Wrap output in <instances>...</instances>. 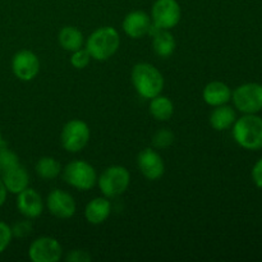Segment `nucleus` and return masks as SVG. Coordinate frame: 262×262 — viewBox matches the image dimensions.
<instances>
[{"mask_svg": "<svg viewBox=\"0 0 262 262\" xmlns=\"http://www.w3.org/2000/svg\"><path fill=\"white\" fill-rule=\"evenodd\" d=\"M130 79L137 94L143 99L151 100L163 92V74L155 66L150 63L136 64L130 73Z\"/></svg>", "mask_w": 262, "mask_h": 262, "instance_id": "f257e3e1", "label": "nucleus"}, {"mask_svg": "<svg viewBox=\"0 0 262 262\" xmlns=\"http://www.w3.org/2000/svg\"><path fill=\"white\" fill-rule=\"evenodd\" d=\"M120 46L119 32L114 27H100L89 36L86 41V50L92 59L105 61L112 58Z\"/></svg>", "mask_w": 262, "mask_h": 262, "instance_id": "f03ea898", "label": "nucleus"}, {"mask_svg": "<svg viewBox=\"0 0 262 262\" xmlns=\"http://www.w3.org/2000/svg\"><path fill=\"white\" fill-rule=\"evenodd\" d=\"M233 138L246 150H261L262 118L257 114H245L238 118L233 124Z\"/></svg>", "mask_w": 262, "mask_h": 262, "instance_id": "7ed1b4c3", "label": "nucleus"}, {"mask_svg": "<svg viewBox=\"0 0 262 262\" xmlns=\"http://www.w3.org/2000/svg\"><path fill=\"white\" fill-rule=\"evenodd\" d=\"M130 184V174L127 168L120 165H113L105 169L100 177H97V186L100 191L107 199L120 196L128 189Z\"/></svg>", "mask_w": 262, "mask_h": 262, "instance_id": "20e7f679", "label": "nucleus"}, {"mask_svg": "<svg viewBox=\"0 0 262 262\" xmlns=\"http://www.w3.org/2000/svg\"><path fill=\"white\" fill-rule=\"evenodd\" d=\"M232 101L235 109L243 114H257L262 110V84L248 82L232 91Z\"/></svg>", "mask_w": 262, "mask_h": 262, "instance_id": "39448f33", "label": "nucleus"}, {"mask_svg": "<svg viewBox=\"0 0 262 262\" xmlns=\"http://www.w3.org/2000/svg\"><path fill=\"white\" fill-rule=\"evenodd\" d=\"M63 178L67 184L79 191L91 189L97 183V174L94 166L84 160H74L63 169Z\"/></svg>", "mask_w": 262, "mask_h": 262, "instance_id": "423d86ee", "label": "nucleus"}, {"mask_svg": "<svg viewBox=\"0 0 262 262\" xmlns=\"http://www.w3.org/2000/svg\"><path fill=\"white\" fill-rule=\"evenodd\" d=\"M90 136H91V132L86 122L81 119H72L67 122L61 129V146L68 152H79L87 146Z\"/></svg>", "mask_w": 262, "mask_h": 262, "instance_id": "0eeeda50", "label": "nucleus"}, {"mask_svg": "<svg viewBox=\"0 0 262 262\" xmlns=\"http://www.w3.org/2000/svg\"><path fill=\"white\" fill-rule=\"evenodd\" d=\"M182 18V10L177 0H156L151 10L152 26L158 30H169L176 27Z\"/></svg>", "mask_w": 262, "mask_h": 262, "instance_id": "6e6552de", "label": "nucleus"}, {"mask_svg": "<svg viewBox=\"0 0 262 262\" xmlns=\"http://www.w3.org/2000/svg\"><path fill=\"white\" fill-rule=\"evenodd\" d=\"M63 255V248L53 237H40L28 247V257L32 262H58Z\"/></svg>", "mask_w": 262, "mask_h": 262, "instance_id": "1a4fd4ad", "label": "nucleus"}, {"mask_svg": "<svg viewBox=\"0 0 262 262\" xmlns=\"http://www.w3.org/2000/svg\"><path fill=\"white\" fill-rule=\"evenodd\" d=\"M12 71L19 81H32L40 72V60L33 51L19 50L12 59Z\"/></svg>", "mask_w": 262, "mask_h": 262, "instance_id": "9d476101", "label": "nucleus"}, {"mask_svg": "<svg viewBox=\"0 0 262 262\" xmlns=\"http://www.w3.org/2000/svg\"><path fill=\"white\" fill-rule=\"evenodd\" d=\"M49 212L58 219H69L76 214V201L73 196L63 189H53L46 199Z\"/></svg>", "mask_w": 262, "mask_h": 262, "instance_id": "9b49d317", "label": "nucleus"}, {"mask_svg": "<svg viewBox=\"0 0 262 262\" xmlns=\"http://www.w3.org/2000/svg\"><path fill=\"white\" fill-rule=\"evenodd\" d=\"M137 166L142 176L148 181H156L165 173V164L158 151L147 147L137 156Z\"/></svg>", "mask_w": 262, "mask_h": 262, "instance_id": "f8f14e48", "label": "nucleus"}, {"mask_svg": "<svg viewBox=\"0 0 262 262\" xmlns=\"http://www.w3.org/2000/svg\"><path fill=\"white\" fill-rule=\"evenodd\" d=\"M152 27V19L143 10L128 13L123 20V31L130 38H141L148 35Z\"/></svg>", "mask_w": 262, "mask_h": 262, "instance_id": "ddd939ff", "label": "nucleus"}, {"mask_svg": "<svg viewBox=\"0 0 262 262\" xmlns=\"http://www.w3.org/2000/svg\"><path fill=\"white\" fill-rule=\"evenodd\" d=\"M17 209L27 219H36L43 211V201L33 188L27 187L17 194Z\"/></svg>", "mask_w": 262, "mask_h": 262, "instance_id": "4468645a", "label": "nucleus"}, {"mask_svg": "<svg viewBox=\"0 0 262 262\" xmlns=\"http://www.w3.org/2000/svg\"><path fill=\"white\" fill-rule=\"evenodd\" d=\"M0 179L4 183L8 193L13 194H18L19 192H22L23 189L27 188L28 183H30V176L20 164L3 170Z\"/></svg>", "mask_w": 262, "mask_h": 262, "instance_id": "2eb2a0df", "label": "nucleus"}, {"mask_svg": "<svg viewBox=\"0 0 262 262\" xmlns=\"http://www.w3.org/2000/svg\"><path fill=\"white\" fill-rule=\"evenodd\" d=\"M202 99L210 106H220L232 100V90L222 81H212L205 86Z\"/></svg>", "mask_w": 262, "mask_h": 262, "instance_id": "dca6fc26", "label": "nucleus"}, {"mask_svg": "<svg viewBox=\"0 0 262 262\" xmlns=\"http://www.w3.org/2000/svg\"><path fill=\"white\" fill-rule=\"evenodd\" d=\"M112 212V205L107 197H96L86 205L84 217L92 225H100L106 222Z\"/></svg>", "mask_w": 262, "mask_h": 262, "instance_id": "f3484780", "label": "nucleus"}, {"mask_svg": "<svg viewBox=\"0 0 262 262\" xmlns=\"http://www.w3.org/2000/svg\"><path fill=\"white\" fill-rule=\"evenodd\" d=\"M152 33V48L154 51L160 58L166 59L173 55L176 50V38L169 30H158L152 27L150 35Z\"/></svg>", "mask_w": 262, "mask_h": 262, "instance_id": "a211bd4d", "label": "nucleus"}, {"mask_svg": "<svg viewBox=\"0 0 262 262\" xmlns=\"http://www.w3.org/2000/svg\"><path fill=\"white\" fill-rule=\"evenodd\" d=\"M235 120H237V113L232 106L227 104L215 106V109L212 110L209 118L210 125L215 130H219V132L233 127Z\"/></svg>", "mask_w": 262, "mask_h": 262, "instance_id": "6ab92c4d", "label": "nucleus"}, {"mask_svg": "<svg viewBox=\"0 0 262 262\" xmlns=\"http://www.w3.org/2000/svg\"><path fill=\"white\" fill-rule=\"evenodd\" d=\"M58 41L59 45L64 50L69 51V53H73V51L83 48L84 37L83 33L78 28L73 27V26H66V27H63L59 31Z\"/></svg>", "mask_w": 262, "mask_h": 262, "instance_id": "aec40b11", "label": "nucleus"}, {"mask_svg": "<svg viewBox=\"0 0 262 262\" xmlns=\"http://www.w3.org/2000/svg\"><path fill=\"white\" fill-rule=\"evenodd\" d=\"M148 110H150V114L154 119L159 120V122H166L173 117L174 104L169 97L163 96L160 94L150 100Z\"/></svg>", "mask_w": 262, "mask_h": 262, "instance_id": "412c9836", "label": "nucleus"}, {"mask_svg": "<svg viewBox=\"0 0 262 262\" xmlns=\"http://www.w3.org/2000/svg\"><path fill=\"white\" fill-rule=\"evenodd\" d=\"M35 170L42 179H55L61 173V165L56 159L51 156H43L36 163Z\"/></svg>", "mask_w": 262, "mask_h": 262, "instance_id": "4be33fe9", "label": "nucleus"}, {"mask_svg": "<svg viewBox=\"0 0 262 262\" xmlns=\"http://www.w3.org/2000/svg\"><path fill=\"white\" fill-rule=\"evenodd\" d=\"M174 140H176L174 133L171 130L166 129V128H163V129H159L154 135L152 146L155 148H159V150H164V148L170 147L174 143Z\"/></svg>", "mask_w": 262, "mask_h": 262, "instance_id": "5701e85b", "label": "nucleus"}, {"mask_svg": "<svg viewBox=\"0 0 262 262\" xmlns=\"http://www.w3.org/2000/svg\"><path fill=\"white\" fill-rule=\"evenodd\" d=\"M18 164H19V158H18L17 154L2 146L0 147V168H2V171L5 170V169L13 168Z\"/></svg>", "mask_w": 262, "mask_h": 262, "instance_id": "b1692460", "label": "nucleus"}, {"mask_svg": "<svg viewBox=\"0 0 262 262\" xmlns=\"http://www.w3.org/2000/svg\"><path fill=\"white\" fill-rule=\"evenodd\" d=\"M91 59V55H90L89 51L86 50V48H81L72 53L71 64L76 69H84L90 64Z\"/></svg>", "mask_w": 262, "mask_h": 262, "instance_id": "393cba45", "label": "nucleus"}, {"mask_svg": "<svg viewBox=\"0 0 262 262\" xmlns=\"http://www.w3.org/2000/svg\"><path fill=\"white\" fill-rule=\"evenodd\" d=\"M12 228V234L15 238H26L32 233L33 225L30 222V219L26 217L25 220H19V222L14 223V225Z\"/></svg>", "mask_w": 262, "mask_h": 262, "instance_id": "a878e982", "label": "nucleus"}, {"mask_svg": "<svg viewBox=\"0 0 262 262\" xmlns=\"http://www.w3.org/2000/svg\"><path fill=\"white\" fill-rule=\"evenodd\" d=\"M12 239H13V234H12V228H10V225H8L7 223L0 220V255H2L8 247H9Z\"/></svg>", "mask_w": 262, "mask_h": 262, "instance_id": "bb28decb", "label": "nucleus"}, {"mask_svg": "<svg viewBox=\"0 0 262 262\" xmlns=\"http://www.w3.org/2000/svg\"><path fill=\"white\" fill-rule=\"evenodd\" d=\"M67 261L71 262H89L91 261V256L87 251L83 250H73L71 251V253H68L67 256Z\"/></svg>", "mask_w": 262, "mask_h": 262, "instance_id": "cd10ccee", "label": "nucleus"}, {"mask_svg": "<svg viewBox=\"0 0 262 262\" xmlns=\"http://www.w3.org/2000/svg\"><path fill=\"white\" fill-rule=\"evenodd\" d=\"M251 176H252V181L256 184V187L262 189V158L253 165Z\"/></svg>", "mask_w": 262, "mask_h": 262, "instance_id": "c85d7f7f", "label": "nucleus"}, {"mask_svg": "<svg viewBox=\"0 0 262 262\" xmlns=\"http://www.w3.org/2000/svg\"><path fill=\"white\" fill-rule=\"evenodd\" d=\"M7 196H8V191L7 188H5L3 181L0 179V207H2L3 205L5 204V201H7Z\"/></svg>", "mask_w": 262, "mask_h": 262, "instance_id": "c756f323", "label": "nucleus"}, {"mask_svg": "<svg viewBox=\"0 0 262 262\" xmlns=\"http://www.w3.org/2000/svg\"><path fill=\"white\" fill-rule=\"evenodd\" d=\"M4 146V140H3V135H2V130H0V147Z\"/></svg>", "mask_w": 262, "mask_h": 262, "instance_id": "7c9ffc66", "label": "nucleus"}, {"mask_svg": "<svg viewBox=\"0 0 262 262\" xmlns=\"http://www.w3.org/2000/svg\"><path fill=\"white\" fill-rule=\"evenodd\" d=\"M0 173H2V168H0Z\"/></svg>", "mask_w": 262, "mask_h": 262, "instance_id": "2f4dec72", "label": "nucleus"}]
</instances>
